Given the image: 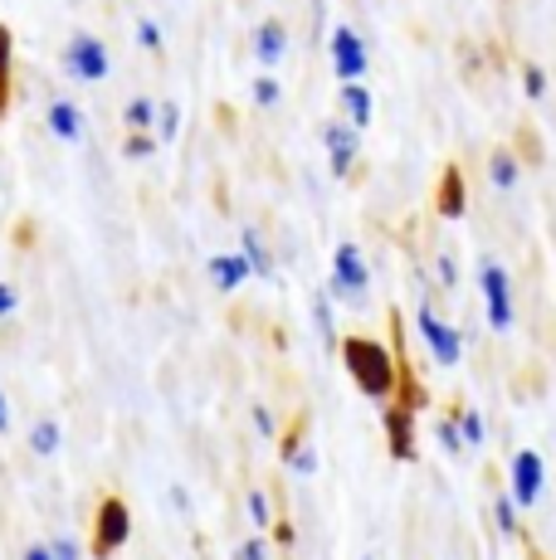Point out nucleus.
Wrapping results in <instances>:
<instances>
[{
	"instance_id": "obj_37",
	"label": "nucleus",
	"mask_w": 556,
	"mask_h": 560,
	"mask_svg": "<svg viewBox=\"0 0 556 560\" xmlns=\"http://www.w3.org/2000/svg\"><path fill=\"white\" fill-rule=\"evenodd\" d=\"M234 560H269V546H264L259 536H250V541H244L240 551H234Z\"/></svg>"
},
{
	"instance_id": "obj_42",
	"label": "nucleus",
	"mask_w": 556,
	"mask_h": 560,
	"mask_svg": "<svg viewBox=\"0 0 556 560\" xmlns=\"http://www.w3.org/2000/svg\"><path fill=\"white\" fill-rule=\"evenodd\" d=\"M0 117H5V79H0Z\"/></svg>"
},
{
	"instance_id": "obj_16",
	"label": "nucleus",
	"mask_w": 556,
	"mask_h": 560,
	"mask_svg": "<svg viewBox=\"0 0 556 560\" xmlns=\"http://www.w3.org/2000/svg\"><path fill=\"white\" fill-rule=\"evenodd\" d=\"M494 522H498V532L508 536V541H522V546H528V526H522V508L508 498V488H498V492H494Z\"/></svg>"
},
{
	"instance_id": "obj_18",
	"label": "nucleus",
	"mask_w": 556,
	"mask_h": 560,
	"mask_svg": "<svg viewBox=\"0 0 556 560\" xmlns=\"http://www.w3.org/2000/svg\"><path fill=\"white\" fill-rule=\"evenodd\" d=\"M449 405H454V419H459V434H464V448H484V439H488L484 415H478V409H468L464 400H449Z\"/></svg>"
},
{
	"instance_id": "obj_43",
	"label": "nucleus",
	"mask_w": 556,
	"mask_h": 560,
	"mask_svg": "<svg viewBox=\"0 0 556 560\" xmlns=\"http://www.w3.org/2000/svg\"><path fill=\"white\" fill-rule=\"evenodd\" d=\"M528 560H547V556H542V551H532V546H528Z\"/></svg>"
},
{
	"instance_id": "obj_29",
	"label": "nucleus",
	"mask_w": 556,
	"mask_h": 560,
	"mask_svg": "<svg viewBox=\"0 0 556 560\" xmlns=\"http://www.w3.org/2000/svg\"><path fill=\"white\" fill-rule=\"evenodd\" d=\"M152 152H157V137L152 132H132V137H127V147H123L127 161H147Z\"/></svg>"
},
{
	"instance_id": "obj_32",
	"label": "nucleus",
	"mask_w": 556,
	"mask_h": 560,
	"mask_svg": "<svg viewBox=\"0 0 556 560\" xmlns=\"http://www.w3.org/2000/svg\"><path fill=\"white\" fill-rule=\"evenodd\" d=\"M250 522L254 526H274V512H269V498H264V488H250Z\"/></svg>"
},
{
	"instance_id": "obj_21",
	"label": "nucleus",
	"mask_w": 556,
	"mask_h": 560,
	"mask_svg": "<svg viewBox=\"0 0 556 560\" xmlns=\"http://www.w3.org/2000/svg\"><path fill=\"white\" fill-rule=\"evenodd\" d=\"M435 439H440V448H444V454H468V448H464V434H459V419H454V405H449L444 409V415H440V424H435Z\"/></svg>"
},
{
	"instance_id": "obj_26",
	"label": "nucleus",
	"mask_w": 556,
	"mask_h": 560,
	"mask_svg": "<svg viewBox=\"0 0 556 560\" xmlns=\"http://www.w3.org/2000/svg\"><path fill=\"white\" fill-rule=\"evenodd\" d=\"M283 463H288V472H298V478H313V472H317V448L313 444H298Z\"/></svg>"
},
{
	"instance_id": "obj_11",
	"label": "nucleus",
	"mask_w": 556,
	"mask_h": 560,
	"mask_svg": "<svg viewBox=\"0 0 556 560\" xmlns=\"http://www.w3.org/2000/svg\"><path fill=\"white\" fill-rule=\"evenodd\" d=\"M288 25L283 20H259V30L250 35V49H254V59L264 63V69H278V63L288 59Z\"/></svg>"
},
{
	"instance_id": "obj_28",
	"label": "nucleus",
	"mask_w": 556,
	"mask_h": 560,
	"mask_svg": "<svg viewBox=\"0 0 556 560\" xmlns=\"http://www.w3.org/2000/svg\"><path fill=\"white\" fill-rule=\"evenodd\" d=\"M313 322H317V331H323V341L333 347L337 327H333V307H327V293H313Z\"/></svg>"
},
{
	"instance_id": "obj_17",
	"label": "nucleus",
	"mask_w": 556,
	"mask_h": 560,
	"mask_svg": "<svg viewBox=\"0 0 556 560\" xmlns=\"http://www.w3.org/2000/svg\"><path fill=\"white\" fill-rule=\"evenodd\" d=\"M49 132H55L59 142H79V137H83V113L69 98L49 103Z\"/></svg>"
},
{
	"instance_id": "obj_25",
	"label": "nucleus",
	"mask_w": 556,
	"mask_h": 560,
	"mask_svg": "<svg viewBox=\"0 0 556 560\" xmlns=\"http://www.w3.org/2000/svg\"><path fill=\"white\" fill-rule=\"evenodd\" d=\"M181 132V107L176 103H157V142H171Z\"/></svg>"
},
{
	"instance_id": "obj_14",
	"label": "nucleus",
	"mask_w": 556,
	"mask_h": 560,
	"mask_svg": "<svg viewBox=\"0 0 556 560\" xmlns=\"http://www.w3.org/2000/svg\"><path fill=\"white\" fill-rule=\"evenodd\" d=\"M206 273H210V283H216V293H234V288L250 278V258L244 254H216L206 264Z\"/></svg>"
},
{
	"instance_id": "obj_33",
	"label": "nucleus",
	"mask_w": 556,
	"mask_h": 560,
	"mask_svg": "<svg viewBox=\"0 0 556 560\" xmlns=\"http://www.w3.org/2000/svg\"><path fill=\"white\" fill-rule=\"evenodd\" d=\"M137 45L142 49H162V30H157V20H137Z\"/></svg>"
},
{
	"instance_id": "obj_35",
	"label": "nucleus",
	"mask_w": 556,
	"mask_h": 560,
	"mask_svg": "<svg viewBox=\"0 0 556 560\" xmlns=\"http://www.w3.org/2000/svg\"><path fill=\"white\" fill-rule=\"evenodd\" d=\"M274 541L283 546V551H293V541H298V526L288 522V516H278V522H274Z\"/></svg>"
},
{
	"instance_id": "obj_10",
	"label": "nucleus",
	"mask_w": 556,
	"mask_h": 560,
	"mask_svg": "<svg viewBox=\"0 0 556 560\" xmlns=\"http://www.w3.org/2000/svg\"><path fill=\"white\" fill-rule=\"evenodd\" d=\"M381 424H386V448H391V458H395V463H415V409L386 405Z\"/></svg>"
},
{
	"instance_id": "obj_7",
	"label": "nucleus",
	"mask_w": 556,
	"mask_h": 560,
	"mask_svg": "<svg viewBox=\"0 0 556 560\" xmlns=\"http://www.w3.org/2000/svg\"><path fill=\"white\" fill-rule=\"evenodd\" d=\"M327 59H333V73H337L341 83L367 79V69H371L367 39H361L351 25H337V30H333V39H327Z\"/></svg>"
},
{
	"instance_id": "obj_5",
	"label": "nucleus",
	"mask_w": 556,
	"mask_h": 560,
	"mask_svg": "<svg viewBox=\"0 0 556 560\" xmlns=\"http://www.w3.org/2000/svg\"><path fill=\"white\" fill-rule=\"evenodd\" d=\"M542 488H547V468H542V454H537V448H518V454H512V463H508V498L518 502L522 512H528V508H537Z\"/></svg>"
},
{
	"instance_id": "obj_41",
	"label": "nucleus",
	"mask_w": 556,
	"mask_h": 560,
	"mask_svg": "<svg viewBox=\"0 0 556 560\" xmlns=\"http://www.w3.org/2000/svg\"><path fill=\"white\" fill-rule=\"evenodd\" d=\"M10 429V409H5V395H0V434Z\"/></svg>"
},
{
	"instance_id": "obj_12",
	"label": "nucleus",
	"mask_w": 556,
	"mask_h": 560,
	"mask_svg": "<svg viewBox=\"0 0 556 560\" xmlns=\"http://www.w3.org/2000/svg\"><path fill=\"white\" fill-rule=\"evenodd\" d=\"M435 210H440L444 220H464L468 186H464V171H459V166H444L440 171V186H435Z\"/></svg>"
},
{
	"instance_id": "obj_24",
	"label": "nucleus",
	"mask_w": 556,
	"mask_h": 560,
	"mask_svg": "<svg viewBox=\"0 0 556 560\" xmlns=\"http://www.w3.org/2000/svg\"><path fill=\"white\" fill-rule=\"evenodd\" d=\"M123 117H127V127H132V132H152V122H157V103H152V98H132Z\"/></svg>"
},
{
	"instance_id": "obj_34",
	"label": "nucleus",
	"mask_w": 556,
	"mask_h": 560,
	"mask_svg": "<svg viewBox=\"0 0 556 560\" xmlns=\"http://www.w3.org/2000/svg\"><path fill=\"white\" fill-rule=\"evenodd\" d=\"M250 415H254V429H259V434H264V439H274V434H278V419L269 415V405H254V409H250Z\"/></svg>"
},
{
	"instance_id": "obj_40",
	"label": "nucleus",
	"mask_w": 556,
	"mask_h": 560,
	"mask_svg": "<svg viewBox=\"0 0 556 560\" xmlns=\"http://www.w3.org/2000/svg\"><path fill=\"white\" fill-rule=\"evenodd\" d=\"M25 560H55V551H49V546H30Z\"/></svg>"
},
{
	"instance_id": "obj_36",
	"label": "nucleus",
	"mask_w": 556,
	"mask_h": 560,
	"mask_svg": "<svg viewBox=\"0 0 556 560\" xmlns=\"http://www.w3.org/2000/svg\"><path fill=\"white\" fill-rule=\"evenodd\" d=\"M49 551H55V560H83L79 541H69V536H55V541H49Z\"/></svg>"
},
{
	"instance_id": "obj_1",
	"label": "nucleus",
	"mask_w": 556,
	"mask_h": 560,
	"mask_svg": "<svg viewBox=\"0 0 556 560\" xmlns=\"http://www.w3.org/2000/svg\"><path fill=\"white\" fill-rule=\"evenodd\" d=\"M341 365H347V375H351V385H357L367 400H391V390H395V357H391V347H381V341H371V337H347L341 341Z\"/></svg>"
},
{
	"instance_id": "obj_19",
	"label": "nucleus",
	"mask_w": 556,
	"mask_h": 560,
	"mask_svg": "<svg viewBox=\"0 0 556 560\" xmlns=\"http://www.w3.org/2000/svg\"><path fill=\"white\" fill-rule=\"evenodd\" d=\"M522 98L528 103H547V93H552V79H547V69H542L537 59H522Z\"/></svg>"
},
{
	"instance_id": "obj_23",
	"label": "nucleus",
	"mask_w": 556,
	"mask_h": 560,
	"mask_svg": "<svg viewBox=\"0 0 556 560\" xmlns=\"http://www.w3.org/2000/svg\"><path fill=\"white\" fill-rule=\"evenodd\" d=\"M512 152H518L522 166H542V161H547V152H542V142H537V127H518V142H512Z\"/></svg>"
},
{
	"instance_id": "obj_8",
	"label": "nucleus",
	"mask_w": 556,
	"mask_h": 560,
	"mask_svg": "<svg viewBox=\"0 0 556 560\" xmlns=\"http://www.w3.org/2000/svg\"><path fill=\"white\" fill-rule=\"evenodd\" d=\"M132 536V512L123 498H103L99 502V522H93V556H113L127 546Z\"/></svg>"
},
{
	"instance_id": "obj_15",
	"label": "nucleus",
	"mask_w": 556,
	"mask_h": 560,
	"mask_svg": "<svg viewBox=\"0 0 556 560\" xmlns=\"http://www.w3.org/2000/svg\"><path fill=\"white\" fill-rule=\"evenodd\" d=\"M488 180H494L498 190H512L522 180V161L512 147H488Z\"/></svg>"
},
{
	"instance_id": "obj_27",
	"label": "nucleus",
	"mask_w": 556,
	"mask_h": 560,
	"mask_svg": "<svg viewBox=\"0 0 556 560\" xmlns=\"http://www.w3.org/2000/svg\"><path fill=\"white\" fill-rule=\"evenodd\" d=\"M250 98L259 103V107H278V98H283V83H278V79H269V73H264V79H254Z\"/></svg>"
},
{
	"instance_id": "obj_20",
	"label": "nucleus",
	"mask_w": 556,
	"mask_h": 560,
	"mask_svg": "<svg viewBox=\"0 0 556 560\" xmlns=\"http://www.w3.org/2000/svg\"><path fill=\"white\" fill-rule=\"evenodd\" d=\"M244 258H250V273L254 278H274V254L264 249V240H259V230H244Z\"/></svg>"
},
{
	"instance_id": "obj_3",
	"label": "nucleus",
	"mask_w": 556,
	"mask_h": 560,
	"mask_svg": "<svg viewBox=\"0 0 556 560\" xmlns=\"http://www.w3.org/2000/svg\"><path fill=\"white\" fill-rule=\"evenodd\" d=\"M415 327H420V337H425V347H430V357L435 365H444V371H454L459 361H464V331L459 327H449V322L435 312V303L425 298L420 312H415Z\"/></svg>"
},
{
	"instance_id": "obj_4",
	"label": "nucleus",
	"mask_w": 556,
	"mask_h": 560,
	"mask_svg": "<svg viewBox=\"0 0 556 560\" xmlns=\"http://www.w3.org/2000/svg\"><path fill=\"white\" fill-rule=\"evenodd\" d=\"M327 293L341 298V303H367L371 268H367V254H361L357 244H337V254H333V283H327Z\"/></svg>"
},
{
	"instance_id": "obj_13",
	"label": "nucleus",
	"mask_w": 556,
	"mask_h": 560,
	"mask_svg": "<svg viewBox=\"0 0 556 560\" xmlns=\"http://www.w3.org/2000/svg\"><path fill=\"white\" fill-rule=\"evenodd\" d=\"M337 103H341V113H347V122H351V127H361V132H367V127H371V117H377V103H371L367 79H357V83H341Z\"/></svg>"
},
{
	"instance_id": "obj_30",
	"label": "nucleus",
	"mask_w": 556,
	"mask_h": 560,
	"mask_svg": "<svg viewBox=\"0 0 556 560\" xmlns=\"http://www.w3.org/2000/svg\"><path fill=\"white\" fill-rule=\"evenodd\" d=\"M435 273H440V283H444V293H454L459 288V258L454 254H435Z\"/></svg>"
},
{
	"instance_id": "obj_6",
	"label": "nucleus",
	"mask_w": 556,
	"mask_h": 560,
	"mask_svg": "<svg viewBox=\"0 0 556 560\" xmlns=\"http://www.w3.org/2000/svg\"><path fill=\"white\" fill-rule=\"evenodd\" d=\"M63 69H69L73 79H83V83H103L108 79V69H113V59H108V49H103L99 35L79 30V35L63 45Z\"/></svg>"
},
{
	"instance_id": "obj_39",
	"label": "nucleus",
	"mask_w": 556,
	"mask_h": 560,
	"mask_svg": "<svg viewBox=\"0 0 556 560\" xmlns=\"http://www.w3.org/2000/svg\"><path fill=\"white\" fill-rule=\"evenodd\" d=\"M15 307H20V293H15L10 283H0V317H10Z\"/></svg>"
},
{
	"instance_id": "obj_31",
	"label": "nucleus",
	"mask_w": 556,
	"mask_h": 560,
	"mask_svg": "<svg viewBox=\"0 0 556 560\" xmlns=\"http://www.w3.org/2000/svg\"><path fill=\"white\" fill-rule=\"evenodd\" d=\"M303 429H308V415H298L293 429H283V434H278V458H288L298 444H303Z\"/></svg>"
},
{
	"instance_id": "obj_9",
	"label": "nucleus",
	"mask_w": 556,
	"mask_h": 560,
	"mask_svg": "<svg viewBox=\"0 0 556 560\" xmlns=\"http://www.w3.org/2000/svg\"><path fill=\"white\" fill-rule=\"evenodd\" d=\"M323 147H327V166L337 180H351V166L361 161V127L351 122H327L323 127Z\"/></svg>"
},
{
	"instance_id": "obj_22",
	"label": "nucleus",
	"mask_w": 556,
	"mask_h": 560,
	"mask_svg": "<svg viewBox=\"0 0 556 560\" xmlns=\"http://www.w3.org/2000/svg\"><path fill=\"white\" fill-rule=\"evenodd\" d=\"M59 439H63V429L55 424V419H39L35 429H30V448H35L39 458H49V454H59Z\"/></svg>"
},
{
	"instance_id": "obj_38",
	"label": "nucleus",
	"mask_w": 556,
	"mask_h": 560,
	"mask_svg": "<svg viewBox=\"0 0 556 560\" xmlns=\"http://www.w3.org/2000/svg\"><path fill=\"white\" fill-rule=\"evenodd\" d=\"M10 49H15V39H10V30H0V79H10Z\"/></svg>"
},
{
	"instance_id": "obj_44",
	"label": "nucleus",
	"mask_w": 556,
	"mask_h": 560,
	"mask_svg": "<svg viewBox=\"0 0 556 560\" xmlns=\"http://www.w3.org/2000/svg\"><path fill=\"white\" fill-rule=\"evenodd\" d=\"M361 560H371V556H361Z\"/></svg>"
},
{
	"instance_id": "obj_2",
	"label": "nucleus",
	"mask_w": 556,
	"mask_h": 560,
	"mask_svg": "<svg viewBox=\"0 0 556 560\" xmlns=\"http://www.w3.org/2000/svg\"><path fill=\"white\" fill-rule=\"evenodd\" d=\"M478 293H484V312L494 331H512L518 327V288H512V273L498 264V258L478 254Z\"/></svg>"
}]
</instances>
